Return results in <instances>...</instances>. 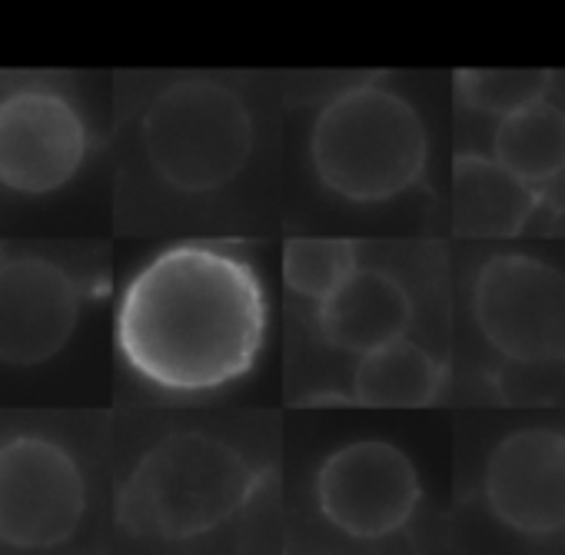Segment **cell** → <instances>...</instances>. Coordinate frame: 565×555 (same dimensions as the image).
<instances>
[{
  "label": "cell",
  "mask_w": 565,
  "mask_h": 555,
  "mask_svg": "<svg viewBox=\"0 0 565 555\" xmlns=\"http://www.w3.org/2000/svg\"><path fill=\"white\" fill-rule=\"evenodd\" d=\"M413 323V300L396 276L360 266L350 280L317 307L320 337L353 356H366L403 340Z\"/></svg>",
  "instance_id": "11"
},
{
  "label": "cell",
  "mask_w": 565,
  "mask_h": 555,
  "mask_svg": "<svg viewBox=\"0 0 565 555\" xmlns=\"http://www.w3.org/2000/svg\"><path fill=\"white\" fill-rule=\"evenodd\" d=\"M266 340V293L230 249L180 243L124 290L117 346L137 376L167 393H210L246 376Z\"/></svg>",
  "instance_id": "1"
},
{
  "label": "cell",
  "mask_w": 565,
  "mask_h": 555,
  "mask_svg": "<svg viewBox=\"0 0 565 555\" xmlns=\"http://www.w3.org/2000/svg\"><path fill=\"white\" fill-rule=\"evenodd\" d=\"M423 499L413 459L386 439H356L337 449L317 472V509L350 538L399 532Z\"/></svg>",
  "instance_id": "7"
},
{
  "label": "cell",
  "mask_w": 565,
  "mask_h": 555,
  "mask_svg": "<svg viewBox=\"0 0 565 555\" xmlns=\"http://www.w3.org/2000/svg\"><path fill=\"white\" fill-rule=\"evenodd\" d=\"M259 469L210 433H170L134 466L120 522L143 538L183 542L230 522L259 489Z\"/></svg>",
  "instance_id": "2"
},
{
  "label": "cell",
  "mask_w": 565,
  "mask_h": 555,
  "mask_svg": "<svg viewBox=\"0 0 565 555\" xmlns=\"http://www.w3.org/2000/svg\"><path fill=\"white\" fill-rule=\"evenodd\" d=\"M486 343L509 363L565 360V273L535 256H492L472 287Z\"/></svg>",
  "instance_id": "6"
},
{
  "label": "cell",
  "mask_w": 565,
  "mask_h": 555,
  "mask_svg": "<svg viewBox=\"0 0 565 555\" xmlns=\"http://www.w3.org/2000/svg\"><path fill=\"white\" fill-rule=\"evenodd\" d=\"M446 370L409 337L360 356L353 373V403L370 409H419L439 399Z\"/></svg>",
  "instance_id": "13"
},
{
  "label": "cell",
  "mask_w": 565,
  "mask_h": 555,
  "mask_svg": "<svg viewBox=\"0 0 565 555\" xmlns=\"http://www.w3.org/2000/svg\"><path fill=\"white\" fill-rule=\"evenodd\" d=\"M429 137L416 107L373 81L333 94L310 130L317 180L350 203H386L419 183Z\"/></svg>",
  "instance_id": "3"
},
{
  "label": "cell",
  "mask_w": 565,
  "mask_h": 555,
  "mask_svg": "<svg viewBox=\"0 0 565 555\" xmlns=\"http://www.w3.org/2000/svg\"><path fill=\"white\" fill-rule=\"evenodd\" d=\"M356 269V246L350 239L297 236L282 246V280L297 297L313 300L317 307L333 297Z\"/></svg>",
  "instance_id": "15"
},
{
  "label": "cell",
  "mask_w": 565,
  "mask_h": 555,
  "mask_svg": "<svg viewBox=\"0 0 565 555\" xmlns=\"http://www.w3.org/2000/svg\"><path fill=\"white\" fill-rule=\"evenodd\" d=\"M539 206V193L502 170L492 157H456L452 223L459 236L509 239L522 233Z\"/></svg>",
  "instance_id": "12"
},
{
  "label": "cell",
  "mask_w": 565,
  "mask_h": 555,
  "mask_svg": "<svg viewBox=\"0 0 565 555\" xmlns=\"http://www.w3.org/2000/svg\"><path fill=\"white\" fill-rule=\"evenodd\" d=\"M87 512V482L67 446L21 433L0 442V545L41 552L74 538Z\"/></svg>",
  "instance_id": "5"
},
{
  "label": "cell",
  "mask_w": 565,
  "mask_h": 555,
  "mask_svg": "<svg viewBox=\"0 0 565 555\" xmlns=\"http://www.w3.org/2000/svg\"><path fill=\"white\" fill-rule=\"evenodd\" d=\"M84 290L47 256H0V363L41 366L74 337Z\"/></svg>",
  "instance_id": "9"
},
{
  "label": "cell",
  "mask_w": 565,
  "mask_h": 555,
  "mask_svg": "<svg viewBox=\"0 0 565 555\" xmlns=\"http://www.w3.org/2000/svg\"><path fill=\"white\" fill-rule=\"evenodd\" d=\"M499 393L505 403H562L565 360L505 363V370L499 373Z\"/></svg>",
  "instance_id": "17"
},
{
  "label": "cell",
  "mask_w": 565,
  "mask_h": 555,
  "mask_svg": "<svg viewBox=\"0 0 565 555\" xmlns=\"http://www.w3.org/2000/svg\"><path fill=\"white\" fill-rule=\"evenodd\" d=\"M499 522L525 535L565 529V436L555 429H519L505 436L482 479Z\"/></svg>",
  "instance_id": "10"
},
{
  "label": "cell",
  "mask_w": 565,
  "mask_h": 555,
  "mask_svg": "<svg viewBox=\"0 0 565 555\" xmlns=\"http://www.w3.org/2000/svg\"><path fill=\"white\" fill-rule=\"evenodd\" d=\"M492 160L532 190L558 180L565 173V110L542 100L499 120L492 134Z\"/></svg>",
  "instance_id": "14"
},
{
  "label": "cell",
  "mask_w": 565,
  "mask_h": 555,
  "mask_svg": "<svg viewBox=\"0 0 565 555\" xmlns=\"http://www.w3.org/2000/svg\"><path fill=\"white\" fill-rule=\"evenodd\" d=\"M456 87L472 110L505 120L542 104L552 87V74L548 71H459Z\"/></svg>",
  "instance_id": "16"
},
{
  "label": "cell",
  "mask_w": 565,
  "mask_h": 555,
  "mask_svg": "<svg viewBox=\"0 0 565 555\" xmlns=\"http://www.w3.org/2000/svg\"><path fill=\"white\" fill-rule=\"evenodd\" d=\"M90 153L84 114L47 87H21L0 97V186L44 196L67 186Z\"/></svg>",
  "instance_id": "8"
},
{
  "label": "cell",
  "mask_w": 565,
  "mask_h": 555,
  "mask_svg": "<svg viewBox=\"0 0 565 555\" xmlns=\"http://www.w3.org/2000/svg\"><path fill=\"white\" fill-rule=\"evenodd\" d=\"M143 150L167 186L190 196L223 190L253 153L249 107L220 81H177L143 114Z\"/></svg>",
  "instance_id": "4"
}]
</instances>
